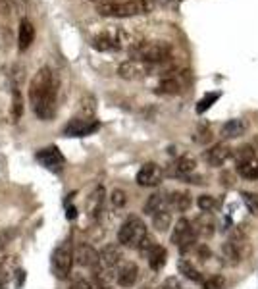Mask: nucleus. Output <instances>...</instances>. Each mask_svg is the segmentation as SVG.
I'll return each instance as SVG.
<instances>
[{
	"mask_svg": "<svg viewBox=\"0 0 258 289\" xmlns=\"http://www.w3.org/2000/svg\"><path fill=\"white\" fill-rule=\"evenodd\" d=\"M60 79L51 68H41L35 73L29 85L31 108L41 120H52L56 114V96H58Z\"/></svg>",
	"mask_w": 258,
	"mask_h": 289,
	"instance_id": "1",
	"label": "nucleus"
},
{
	"mask_svg": "<svg viewBox=\"0 0 258 289\" xmlns=\"http://www.w3.org/2000/svg\"><path fill=\"white\" fill-rule=\"evenodd\" d=\"M156 10V0H125V2H101L97 12L104 18H135L147 16Z\"/></svg>",
	"mask_w": 258,
	"mask_h": 289,
	"instance_id": "2",
	"label": "nucleus"
},
{
	"mask_svg": "<svg viewBox=\"0 0 258 289\" xmlns=\"http://www.w3.org/2000/svg\"><path fill=\"white\" fill-rule=\"evenodd\" d=\"M131 60H141L147 64H160L170 60L172 47L166 41H137L127 47Z\"/></svg>",
	"mask_w": 258,
	"mask_h": 289,
	"instance_id": "3",
	"label": "nucleus"
},
{
	"mask_svg": "<svg viewBox=\"0 0 258 289\" xmlns=\"http://www.w3.org/2000/svg\"><path fill=\"white\" fill-rule=\"evenodd\" d=\"M125 45L127 47L131 45L129 33L120 27H106L103 31H99L97 35L91 37V47L95 50H101V52H118Z\"/></svg>",
	"mask_w": 258,
	"mask_h": 289,
	"instance_id": "4",
	"label": "nucleus"
},
{
	"mask_svg": "<svg viewBox=\"0 0 258 289\" xmlns=\"http://www.w3.org/2000/svg\"><path fill=\"white\" fill-rule=\"evenodd\" d=\"M147 235V226L139 216H129L118 232V243L129 249H137L141 239Z\"/></svg>",
	"mask_w": 258,
	"mask_h": 289,
	"instance_id": "5",
	"label": "nucleus"
},
{
	"mask_svg": "<svg viewBox=\"0 0 258 289\" xmlns=\"http://www.w3.org/2000/svg\"><path fill=\"white\" fill-rule=\"evenodd\" d=\"M172 243L181 251V253H189L197 243V235L193 232V224L187 218H179L175 222V228L172 232Z\"/></svg>",
	"mask_w": 258,
	"mask_h": 289,
	"instance_id": "6",
	"label": "nucleus"
},
{
	"mask_svg": "<svg viewBox=\"0 0 258 289\" xmlns=\"http://www.w3.org/2000/svg\"><path fill=\"white\" fill-rule=\"evenodd\" d=\"M52 274L58 278V280H66L71 272V266H73V251H71V245L69 243H64L60 245L54 253H52Z\"/></svg>",
	"mask_w": 258,
	"mask_h": 289,
	"instance_id": "7",
	"label": "nucleus"
},
{
	"mask_svg": "<svg viewBox=\"0 0 258 289\" xmlns=\"http://www.w3.org/2000/svg\"><path fill=\"white\" fill-rule=\"evenodd\" d=\"M153 72H155V64H147V62H141V60H125L118 68V75L121 79H127V81L145 79Z\"/></svg>",
	"mask_w": 258,
	"mask_h": 289,
	"instance_id": "8",
	"label": "nucleus"
},
{
	"mask_svg": "<svg viewBox=\"0 0 258 289\" xmlns=\"http://www.w3.org/2000/svg\"><path fill=\"white\" fill-rule=\"evenodd\" d=\"M99 127H101L99 120H93V118H73L64 127V135H68V137H87V135L95 133Z\"/></svg>",
	"mask_w": 258,
	"mask_h": 289,
	"instance_id": "9",
	"label": "nucleus"
},
{
	"mask_svg": "<svg viewBox=\"0 0 258 289\" xmlns=\"http://www.w3.org/2000/svg\"><path fill=\"white\" fill-rule=\"evenodd\" d=\"M37 162L43 164L45 168H49V170H54V172H58L62 166H64V156H62V152L58 150V146H47V148H41L39 152H37Z\"/></svg>",
	"mask_w": 258,
	"mask_h": 289,
	"instance_id": "10",
	"label": "nucleus"
},
{
	"mask_svg": "<svg viewBox=\"0 0 258 289\" xmlns=\"http://www.w3.org/2000/svg\"><path fill=\"white\" fill-rule=\"evenodd\" d=\"M160 181H162V170L153 162L145 164L137 172V183L141 187H156L160 185Z\"/></svg>",
	"mask_w": 258,
	"mask_h": 289,
	"instance_id": "11",
	"label": "nucleus"
},
{
	"mask_svg": "<svg viewBox=\"0 0 258 289\" xmlns=\"http://www.w3.org/2000/svg\"><path fill=\"white\" fill-rule=\"evenodd\" d=\"M73 262H77L79 266H85V268H95V266H99V251L83 243L73 251Z\"/></svg>",
	"mask_w": 258,
	"mask_h": 289,
	"instance_id": "12",
	"label": "nucleus"
},
{
	"mask_svg": "<svg viewBox=\"0 0 258 289\" xmlns=\"http://www.w3.org/2000/svg\"><path fill=\"white\" fill-rule=\"evenodd\" d=\"M203 158L206 160L210 166H216V168H220V166H224L229 158H231V148L227 146V144H214L212 148H208L205 150V154H203Z\"/></svg>",
	"mask_w": 258,
	"mask_h": 289,
	"instance_id": "13",
	"label": "nucleus"
},
{
	"mask_svg": "<svg viewBox=\"0 0 258 289\" xmlns=\"http://www.w3.org/2000/svg\"><path fill=\"white\" fill-rule=\"evenodd\" d=\"M139 278V268L135 262H123L116 270V282L121 288H133Z\"/></svg>",
	"mask_w": 258,
	"mask_h": 289,
	"instance_id": "14",
	"label": "nucleus"
},
{
	"mask_svg": "<svg viewBox=\"0 0 258 289\" xmlns=\"http://www.w3.org/2000/svg\"><path fill=\"white\" fill-rule=\"evenodd\" d=\"M123 254H121L120 245H106L103 251L99 253V264L104 268H118V264L121 262Z\"/></svg>",
	"mask_w": 258,
	"mask_h": 289,
	"instance_id": "15",
	"label": "nucleus"
},
{
	"mask_svg": "<svg viewBox=\"0 0 258 289\" xmlns=\"http://www.w3.org/2000/svg\"><path fill=\"white\" fill-rule=\"evenodd\" d=\"M35 41V27L29 19L19 21V31H17V47L19 50H27Z\"/></svg>",
	"mask_w": 258,
	"mask_h": 289,
	"instance_id": "16",
	"label": "nucleus"
},
{
	"mask_svg": "<svg viewBox=\"0 0 258 289\" xmlns=\"http://www.w3.org/2000/svg\"><path fill=\"white\" fill-rule=\"evenodd\" d=\"M193 224V232L197 237H212L214 235V228H216V224H214V220L212 216L205 212V214H201V216L197 218L195 222H191Z\"/></svg>",
	"mask_w": 258,
	"mask_h": 289,
	"instance_id": "17",
	"label": "nucleus"
},
{
	"mask_svg": "<svg viewBox=\"0 0 258 289\" xmlns=\"http://www.w3.org/2000/svg\"><path fill=\"white\" fill-rule=\"evenodd\" d=\"M103 204H104V189L103 187H97L89 199H87V212L91 218H99L103 212Z\"/></svg>",
	"mask_w": 258,
	"mask_h": 289,
	"instance_id": "18",
	"label": "nucleus"
},
{
	"mask_svg": "<svg viewBox=\"0 0 258 289\" xmlns=\"http://www.w3.org/2000/svg\"><path fill=\"white\" fill-rule=\"evenodd\" d=\"M191 204H193V200H191V195L187 191H175L168 197V206L177 212H187Z\"/></svg>",
	"mask_w": 258,
	"mask_h": 289,
	"instance_id": "19",
	"label": "nucleus"
},
{
	"mask_svg": "<svg viewBox=\"0 0 258 289\" xmlns=\"http://www.w3.org/2000/svg\"><path fill=\"white\" fill-rule=\"evenodd\" d=\"M164 208H170L168 206V195L166 193H155V195L149 197L147 204H145V214L153 216V214L164 210Z\"/></svg>",
	"mask_w": 258,
	"mask_h": 289,
	"instance_id": "20",
	"label": "nucleus"
},
{
	"mask_svg": "<svg viewBox=\"0 0 258 289\" xmlns=\"http://www.w3.org/2000/svg\"><path fill=\"white\" fill-rule=\"evenodd\" d=\"M245 131H247L245 122L235 118V120H229V122H225L224 126H222V137H225V139H237V137L245 135Z\"/></svg>",
	"mask_w": 258,
	"mask_h": 289,
	"instance_id": "21",
	"label": "nucleus"
},
{
	"mask_svg": "<svg viewBox=\"0 0 258 289\" xmlns=\"http://www.w3.org/2000/svg\"><path fill=\"white\" fill-rule=\"evenodd\" d=\"M147 258H149V264H151V268H153L155 272H160L162 268H164V266H166V260H168V251H166L164 247L156 245L155 249L147 254Z\"/></svg>",
	"mask_w": 258,
	"mask_h": 289,
	"instance_id": "22",
	"label": "nucleus"
},
{
	"mask_svg": "<svg viewBox=\"0 0 258 289\" xmlns=\"http://www.w3.org/2000/svg\"><path fill=\"white\" fill-rule=\"evenodd\" d=\"M237 172L245 180H258V160L257 156L237 162Z\"/></svg>",
	"mask_w": 258,
	"mask_h": 289,
	"instance_id": "23",
	"label": "nucleus"
},
{
	"mask_svg": "<svg viewBox=\"0 0 258 289\" xmlns=\"http://www.w3.org/2000/svg\"><path fill=\"white\" fill-rule=\"evenodd\" d=\"M153 226H155L156 232H160V234L168 232L172 228V212H170V208H164V210L153 214Z\"/></svg>",
	"mask_w": 258,
	"mask_h": 289,
	"instance_id": "24",
	"label": "nucleus"
},
{
	"mask_svg": "<svg viewBox=\"0 0 258 289\" xmlns=\"http://www.w3.org/2000/svg\"><path fill=\"white\" fill-rule=\"evenodd\" d=\"M222 256L225 258L227 264H237L241 260V251H239V243L235 241H227L222 245Z\"/></svg>",
	"mask_w": 258,
	"mask_h": 289,
	"instance_id": "25",
	"label": "nucleus"
},
{
	"mask_svg": "<svg viewBox=\"0 0 258 289\" xmlns=\"http://www.w3.org/2000/svg\"><path fill=\"white\" fill-rule=\"evenodd\" d=\"M16 272H17L16 270V258H14V256H4V258L0 260V282L8 284L10 278H14Z\"/></svg>",
	"mask_w": 258,
	"mask_h": 289,
	"instance_id": "26",
	"label": "nucleus"
},
{
	"mask_svg": "<svg viewBox=\"0 0 258 289\" xmlns=\"http://www.w3.org/2000/svg\"><path fill=\"white\" fill-rule=\"evenodd\" d=\"M179 274H183V278H187L191 282H203L201 272L191 264V260H181L179 262Z\"/></svg>",
	"mask_w": 258,
	"mask_h": 289,
	"instance_id": "27",
	"label": "nucleus"
},
{
	"mask_svg": "<svg viewBox=\"0 0 258 289\" xmlns=\"http://www.w3.org/2000/svg\"><path fill=\"white\" fill-rule=\"evenodd\" d=\"M179 91H181V83L175 77H164L158 85V93H164V95H177Z\"/></svg>",
	"mask_w": 258,
	"mask_h": 289,
	"instance_id": "28",
	"label": "nucleus"
},
{
	"mask_svg": "<svg viewBox=\"0 0 258 289\" xmlns=\"http://www.w3.org/2000/svg\"><path fill=\"white\" fill-rule=\"evenodd\" d=\"M195 168H197V160L191 158V156H181L175 164L177 174H191V172H195Z\"/></svg>",
	"mask_w": 258,
	"mask_h": 289,
	"instance_id": "29",
	"label": "nucleus"
},
{
	"mask_svg": "<svg viewBox=\"0 0 258 289\" xmlns=\"http://www.w3.org/2000/svg\"><path fill=\"white\" fill-rule=\"evenodd\" d=\"M95 110H97V98L93 95H85L81 98V112H83V116L85 118H93Z\"/></svg>",
	"mask_w": 258,
	"mask_h": 289,
	"instance_id": "30",
	"label": "nucleus"
},
{
	"mask_svg": "<svg viewBox=\"0 0 258 289\" xmlns=\"http://www.w3.org/2000/svg\"><path fill=\"white\" fill-rule=\"evenodd\" d=\"M156 245H158V243H156V239L155 237H153V235H145V237H143V239H141V243H139V253L143 254V256H147V254L151 253V251H153V249H155Z\"/></svg>",
	"mask_w": 258,
	"mask_h": 289,
	"instance_id": "31",
	"label": "nucleus"
},
{
	"mask_svg": "<svg viewBox=\"0 0 258 289\" xmlns=\"http://www.w3.org/2000/svg\"><path fill=\"white\" fill-rule=\"evenodd\" d=\"M14 235H16V230H4V232H0V260L4 258L6 247L10 245V241L14 239Z\"/></svg>",
	"mask_w": 258,
	"mask_h": 289,
	"instance_id": "32",
	"label": "nucleus"
},
{
	"mask_svg": "<svg viewBox=\"0 0 258 289\" xmlns=\"http://www.w3.org/2000/svg\"><path fill=\"white\" fill-rule=\"evenodd\" d=\"M110 202H112L114 208H123V206L127 204V195H125V191L114 189L112 195H110Z\"/></svg>",
	"mask_w": 258,
	"mask_h": 289,
	"instance_id": "33",
	"label": "nucleus"
},
{
	"mask_svg": "<svg viewBox=\"0 0 258 289\" xmlns=\"http://www.w3.org/2000/svg\"><path fill=\"white\" fill-rule=\"evenodd\" d=\"M197 202H199V208H201L203 212H208V214L216 208V199H214L212 195H201Z\"/></svg>",
	"mask_w": 258,
	"mask_h": 289,
	"instance_id": "34",
	"label": "nucleus"
},
{
	"mask_svg": "<svg viewBox=\"0 0 258 289\" xmlns=\"http://www.w3.org/2000/svg\"><path fill=\"white\" fill-rule=\"evenodd\" d=\"M21 112H23V100H21V93L17 87H14V106H12V116L14 120H19L21 118Z\"/></svg>",
	"mask_w": 258,
	"mask_h": 289,
	"instance_id": "35",
	"label": "nucleus"
},
{
	"mask_svg": "<svg viewBox=\"0 0 258 289\" xmlns=\"http://www.w3.org/2000/svg\"><path fill=\"white\" fill-rule=\"evenodd\" d=\"M243 200H245L247 208H249L253 214H258V195L257 193H243Z\"/></svg>",
	"mask_w": 258,
	"mask_h": 289,
	"instance_id": "36",
	"label": "nucleus"
},
{
	"mask_svg": "<svg viewBox=\"0 0 258 289\" xmlns=\"http://www.w3.org/2000/svg\"><path fill=\"white\" fill-rule=\"evenodd\" d=\"M218 96H220L218 93H210V95H206V96H205V98H203V100L199 102V106H197V112H199V114H203L205 110H208L210 106H212V102H216V100H218Z\"/></svg>",
	"mask_w": 258,
	"mask_h": 289,
	"instance_id": "37",
	"label": "nucleus"
},
{
	"mask_svg": "<svg viewBox=\"0 0 258 289\" xmlns=\"http://www.w3.org/2000/svg\"><path fill=\"white\" fill-rule=\"evenodd\" d=\"M224 284L225 280L222 276H212V278H208L206 282H205L203 289H224Z\"/></svg>",
	"mask_w": 258,
	"mask_h": 289,
	"instance_id": "38",
	"label": "nucleus"
},
{
	"mask_svg": "<svg viewBox=\"0 0 258 289\" xmlns=\"http://www.w3.org/2000/svg\"><path fill=\"white\" fill-rule=\"evenodd\" d=\"M253 156H255V148H253L251 144H243L241 148L237 150V154H235V160H237V162H241V160L253 158Z\"/></svg>",
	"mask_w": 258,
	"mask_h": 289,
	"instance_id": "39",
	"label": "nucleus"
},
{
	"mask_svg": "<svg viewBox=\"0 0 258 289\" xmlns=\"http://www.w3.org/2000/svg\"><path fill=\"white\" fill-rule=\"evenodd\" d=\"M160 289H183V288H181V282L172 276V278H166L164 280V284L160 286Z\"/></svg>",
	"mask_w": 258,
	"mask_h": 289,
	"instance_id": "40",
	"label": "nucleus"
},
{
	"mask_svg": "<svg viewBox=\"0 0 258 289\" xmlns=\"http://www.w3.org/2000/svg\"><path fill=\"white\" fill-rule=\"evenodd\" d=\"M23 282H25V272L23 270H17L14 274V284H16V288H23Z\"/></svg>",
	"mask_w": 258,
	"mask_h": 289,
	"instance_id": "41",
	"label": "nucleus"
},
{
	"mask_svg": "<svg viewBox=\"0 0 258 289\" xmlns=\"http://www.w3.org/2000/svg\"><path fill=\"white\" fill-rule=\"evenodd\" d=\"M69 289H93V286H91L89 282H85V280H77V282L71 284V288Z\"/></svg>",
	"mask_w": 258,
	"mask_h": 289,
	"instance_id": "42",
	"label": "nucleus"
},
{
	"mask_svg": "<svg viewBox=\"0 0 258 289\" xmlns=\"http://www.w3.org/2000/svg\"><path fill=\"white\" fill-rule=\"evenodd\" d=\"M199 135H201V137H197V141H199V143H208V141L212 139V135H210V131H208V129H201V131H199Z\"/></svg>",
	"mask_w": 258,
	"mask_h": 289,
	"instance_id": "43",
	"label": "nucleus"
},
{
	"mask_svg": "<svg viewBox=\"0 0 258 289\" xmlns=\"http://www.w3.org/2000/svg\"><path fill=\"white\" fill-rule=\"evenodd\" d=\"M199 256H201V260H208L210 258V249L208 247H199Z\"/></svg>",
	"mask_w": 258,
	"mask_h": 289,
	"instance_id": "44",
	"label": "nucleus"
},
{
	"mask_svg": "<svg viewBox=\"0 0 258 289\" xmlns=\"http://www.w3.org/2000/svg\"><path fill=\"white\" fill-rule=\"evenodd\" d=\"M220 180H222V183H224L225 187H231V185H233V181H231V174H222Z\"/></svg>",
	"mask_w": 258,
	"mask_h": 289,
	"instance_id": "45",
	"label": "nucleus"
},
{
	"mask_svg": "<svg viewBox=\"0 0 258 289\" xmlns=\"http://www.w3.org/2000/svg\"><path fill=\"white\" fill-rule=\"evenodd\" d=\"M75 216H77V210H75L73 206H68V218L69 220H73Z\"/></svg>",
	"mask_w": 258,
	"mask_h": 289,
	"instance_id": "46",
	"label": "nucleus"
},
{
	"mask_svg": "<svg viewBox=\"0 0 258 289\" xmlns=\"http://www.w3.org/2000/svg\"><path fill=\"white\" fill-rule=\"evenodd\" d=\"M0 6H2V10H4V14H6V10H8V8H6V0H0Z\"/></svg>",
	"mask_w": 258,
	"mask_h": 289,
	"instance_id": "47",
	"label": "nucleus"
},
{
	"mask_svg": "<svg viewBox=\"0 0 258 289\" xmlns=\"http://www.w3.org/2000/svg\"><path fill=\"white\" fill-rule=\"evenodd\" d=\"M6 288V284H4V282H0V289H4Z\"/></svg>",
	"mask_w": 258,
	"mask_h": 289,
	"instance_id": "48",
	"label": "nucleus"
},
{
	"mask_svg": "<svg viewBox=\"0 0 258 289\" xmlns=\"http://www.w3.org/2000/svg\"><path fill=\"white\" fill-rule=\"evenodd\" d=\"M166 2H181V0H166Z\"/></svg>",
	"mask_w": 258,
	"mask_h": 289,
	"instance_id": "49",
	"label": "nucleus"
},
{
	"mask_svg": "<svg viewBox=\"0 0 258 289\" xmlns=\"http://www.w3.org/2000/svg\"><path fill=\"white\" fill-rule=\"evenodd\" d=\"M143 289H153V288H143Z\"/></svg>",
	"mask_w": 258,
	"mask_h": 289,
	"instance_id": "50",
	"label": "nucleus"
},
{
	"mask_svg": "<svg viewBox=\"0 0 258 289\" xmlns=\"http://www.w3.org/2000/svg\"><path fill=\"white\" fill-rule=\"evenodd\" d=\"M95 2H97V0H95Z\"/></svg>",
	"mask_w": 258,
	"mask_h": 289,
	"instance_id": "51",
	"label": "nucleus"
}]
</instances>
